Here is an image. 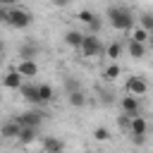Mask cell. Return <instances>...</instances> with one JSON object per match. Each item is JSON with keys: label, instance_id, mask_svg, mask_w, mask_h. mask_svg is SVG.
Segmentation results:
<instances>
[{"label": "cell", "instance_id": "cell-13", "mask_svg": "<svg viewBox=\"0 0 153 153\" xmlns=\"http://www.w3.org/2000/svg\"><path fill=\"white\" fill-rule=\"evenodd\" d=\"M38 50H41L38 43H31V41H29V43H24V45L19 48V60H36V57H38Z\"/></svg>", "mask_w": 153, "mask_h": 153}, {"label": "cell", "instance_id": "cell-26", "mask_svg": "<svg viewBox=\"0 0 153 153\" xmlns=\"http://www.w3.org/2000/svg\"><path fill=\"white\" fill-rule=\"evenodd\" d=\"M19 0H0V7H14Z\"/></svg>", "mask_w": 153, "mask_h": 153}, {"label": "cell", "instance_id": "cell-12", "mask_svg": "<svg viewBox=\"0 0 153 153\" xmlns=\"http://www.w3.org/2000/svg\"><path fill=\"white\" fill-rule=\"evenodd\" d=\"M24 81H22V76L14 72V69H10L5 76H2V86L5 88H10V91H19V86H22Z\"/></svg>", "mask_w": 153, "mask_h": 153}, {"label": "cell", "instance_id": "cell-28", "mask_svg": "<svg viewBox=\"0 0 153 153\" xmlns=\"http://www.w3.org/2000/svg\"><path fill=\"white\" fill-rule=\"evenodd\" d=\"M0 22H7V7H0Z\"/></svg>", "mask_w": 153, "mask_h": 153}, {"label": "cell", "instance_id": "cell-25", "mask_svg": "<svg viewBox=\"0 0 153 153\" xmlns=\"http://www.w3.org/2000/svg\"><path fill=\"white\" fill-rule=\"evenodd\" d=\"M93 17H96V14H93L91 10H81V12L76 14V19H79V22H84V24H88V22H91Z\"/></svg>", "mask_w": 153, "mask_h": 153}, {"label": "cell", "instance_id": "cell-10", "mask_svg": "<svg viewBox=\"0 0 153 153\" xmlns=\"http://www.w3.org/2000/svg\"><path fill=\"white\" fill-rule=\"evenodd\" d=\"M19 136V124L14 120H7L0 124V139H17Z\"/></svg>", "mask_w": 153, "mask_h": 153}, {"label": "cell", "instance_id": "cell-5", "mask_svg": "<svg viewBox=\"0 0 153 153\" xmlns=\"http://www.w3.org/2000/svg\"><path fill=\"white\" fill-rule=\"evenodd\" d=\"M124 88H127V96L143 98V96L148 93V81H146L143 76H129L127 84H124Z\"/></svg>", "mask_w": 153, "mask_h": 153}, {"label": "cell", "instance_id": "cell-32", "mask_svg": "<svg viewBox=\"0 0 153 153\" xmlns=\"http://www.w3.org/2000/svg\"><path fill=\"white\" fill-rule=\"evenodd\" d=\"M0 141H2V139H0Z\"/></svg>", "mask_w": 153, "mask_h": 153}, {"label": "cell", "instance_id": "cell-24", "mask_svg": "<svg viewBox=\"0 0 153 153\" xmlns=\"http://www.w3.org/2000/svg\"><path fill=\"white\" fill-rule=\"evenodd\" d=\"M86 26H88V33H96V36H98V31H100V26H103V22H100V17L96 14V17H93V19H91V22H88Z\"/></svg>", "mask_w": 153, "mask_h": 153}, {"label": "cell", "instance_id": "cell-20", "mask_svg": "<svg viewBox=\"0 0 153 153\" xmlns=\"http://www.w3.org/2000/svg\"><path fill=\"white\" fill-rule=\"evenodd\" d=\"M120 74H122V67H120L117 62H110V65L103 69V79H105V81H117Z\"/></svg>", "mask_w": 153, "mask_h": 153}, {"label": "cell", "instance_id": "cell-16", "mask_svg": "<svg viewBox=\"0 0 153 153\" xmlns=\"http://www.w3.org/2000/svg\"><path fill=\"white\" fill-rule=\"evenodd\" d=\"M36 93H38V103H41V105H43V103H50L53 96H55V91H53L50 84H36Z\"/></svg>", "mask_w": 153, "mask_h": 153}, {"label": "cell", "instance_id": "cell-31", "mask_svg": "<svg viewBox=\"0 0 153 153\" xmlns=\"http://www.w3.org/2000/svg\"><path fill=\"white\" fill-rule=\"evenodd\" d=\"M88 153H93V151H88Z\"/></svg>", "mask_w": 153, "mask_h": 153}, {"label": "cell", "instance_id": "cell-18", "mask_svg": "<svg viewBox=\"0 0 153 153\" xmlns=\"http://www.w3.org/2000/svg\"><path fill=\"white\" fill-rule=\"evenodd\" d=\"M127 53H129V57H134V60H143V57H146V45L129 41V43H127Z\"/></svg>", "mask_w": 153, "mask_h": 153}, {"label": "cell", "instance_id": "cell-7", "mask_svg": "<svg viewBox=\"0 0 153 153\" xmlns=\"http://www.w3.org/2000/svg\"><path fill=\"white\" fill-rule=\"evenodd\" d=\"M14 72H17L22 79H24V76H38V62H36V60H19Z\"/></svg>", "mask_w": 153, "mask_h": 153}, {"label": "cell", "instance_id": "cell-30", "mask_svg": "<svg viewBox=\"0 0 153 153\" xmlns=\"http://www.w3.org/2000/svg\"><path fill=\"white\" fill-rule=\"evenodd\" d=\"M0 62H2V53H0Z\"/></svg>", "mask_w": 153, "mask_h": 153}, {"label": "cell", "instance_id": "cell-19", "mask_svg": "<svg viewBox=\"0 0 153 153\" xmlns=\"http://www.w3.org/2000/svg\"><path fill=\"white\" fill-rule=\"evenodd\" d=\"M67 103H69L72 108H84V105H86V93H84L81 88H76V91H69V96H67Z\"/></svg>", "mask_w": 153, "mask_h": 153}, {"label": "cell", "instance_id": "cell-3", "mask_svg": "<svg viewBox=\"0 0 153 153\" xmlns=\"http://www.w3.org/2000/svg\"><path fill=\"white\" fill-rule=\"evenodd\" d=\"M103 43H100V38L96 36V33H84V38H81V45H79V50H81V55L84 57H88V60H96V57H100L103 55Z\"/></svg>", "mask_w": 153, "mask_h": 153}, {"label": "cell", "instance_id": "cell-27", "mask_svg": "<svg viewBox=\"0 0 153 153\" xmlns=\"http://www.w3.org/2000/svg\"><path fill=\"white\" fill-rule=\"evenodd\" d=\"M69 2H72V0H53V5H55V7H67Z\"/></svg>", "mask_w": 153, "mask_h": 153}, {"label": "cell", "instance_id": "cell-11", "mask_svg": "<svg viewBox=\"0 0 153 153\" xmlns=\"http://www.w3.org/2000/svg\"><path fill=\"white\" fill-rule=\"evenodd\" d=\"M122 50H124V45H122L120 41H112V43H108V45L103 48V55H105L110 62H117V57L122 55Z\"/></svg>", "mask_w": 153, "mask_h": 153}, {"label": "cell", "instance_id": "cell-21", "mask_svg": "<svg viewBox=\"0 0 153 153\" xmlns=\"http://www.w3.org/2000/svg\"><path fill=\"white\" fill-rule=\"evenodd\" d=\"M131 36H129V41H134V43H148V38H151V33L148 31H143L141 26H131V31H129Z\"/></svg>", "mask_w": 153, "mask_h": 153}, {"label": "cell", "instance_id": "cell-15", "mask_svg": "<svg viewBox=\"0 0 153 153\" xmlns=\"http://www.w3.org/2000/svg\"><path fill=\"white\" fill-rule=\"evenodd\" d=\"M19 93L24 96V100H29L33 105H41L38 103V93H36V84H22L19 86Z\"/></svg>", "mask_w": 153, "mask_h": 153}, {"label": "cell", "instance_id": "cell-29", "mask_svg": "<svg viewBox=\"0 0 153 153\" xmlns=\"http://www.w3.org/2000/svg\"><path fill=\"white\" fill-rule=\"evenodd\" d=\"M2 50H5V45H2V41H0V53H2Z\"/></svg>", "mask_w": 153, "mask_h": 153}, {"label": "cell", "instance_id": "cell-14", "mask_svg": "<svg viewBox=\"0 0 153 153\" xmlns=\"http://www.w3.org/2000/svg\"><path fill=\"white\" fill-rule=\"evenodd\" d=\"M19 143H24V146H29V143H33L36 139H38V129H33V127H19Z\"/></svg>", "mask_w": 153, "mask_h": 153}, {"label": "cell", "instance_id": "cell-9", "mask_svg": "<svg viewBox=\"0 0 153 153\" xmlns=\"http://www.w3.org/2000/svg\"><path fill=\"white\" fill-rule=\"evenodd\" d=\"M65 141L57 136H43V153H62Z\"/></svg>", "mask_w": 153, "mask_h": 153}, {"label": "cell", "instance_id": "cell-23", "mask_svg": "<svg viewBox=\"0 0 153 153\" xmlns=\"http://www.w3.org/2000/svg\"><path fill=\"white\" fill-rule=\"evenodd\" d=\"M93 139H96V141H110V129L96 127V129H93Z\"/></svg>", "mask_w": 153, "mask_h": 153}, {"label": "cell", "instance_id": "cell-17", "mask_svg": "<svg viewBox=\"0 0 153 153\" xmlns=\"http://www.w3.org/2000/svg\"><path fill=\"white\" fill-rule=\"evenodd\" d=\"M81 38H84V33H81V31H76V29H69V31L65 33V43H67L69 48H74V50H79Z\"/></svg>", "mask_w": 153, "mask_h": 153}, {"label": "cell", "instance_id": "cell-2", "mask_svg": "<svg viewBox=\"0 0 153 153\" xmlns=\"http://www.w3.org/2000/svg\"><path fill=\"white\" fill-rule=\"evenodd\" d=\"M31 22H33V14L29 10H24L19 5L7 7V22L5 24H10L12 29H26V26H31Z\"/></svg>", "mask_w": 153, "mask_h": 153}, {"label": "cell", "instance_id": "cell-22", "mask_svg": "<svg viewBox=\"0 0 153 153\" xmlns=\"http://www.w3.org/2000/svg\"><path fill=\"white\" fill-rule=\"evenodd\" d=\"M139 24H141L143 31L151 33V31H153V14H151V12H141V14H139Z\"/></svg>", "mask_w": 153, "mask_h": 153}, {"label": "cell", "instance_id": "cell-8", "mask_svg": "<svg viewBox=\"0 0 153 153\" xmlns=\"http://www.w3.org/2000/svg\"><path fill=\"white\" fill-rule=\"evenodd\" d=\"M129 134L131 136H146V131H148V122L141 117V115H136V117H129Z\"/></svg>", "mask_w": 153, "mask_h": 153}, {"label": "cell", "instance_id": "cell-6", "mask_svg": "<svg viewBox=\"0 0 153 153\" xmlns=\"http://www.w3.org/2000/svg\"><path fill=\"white\" fill-rule=\"evenodd\" d=\"M120 108L127 117H136L141 115V98H134V96H122L120 100Z\"/></svg>", "mask_w": 153, "mask_h": 153}, {"label": "cell", "instance_id": "cell-4", "mask_svg": "<svg viewBox=\"0 0 153 153\" xmlns=\"http://www.w3.org/2000/svg\"><path fill=\"white\" fill-rule=\"evenodd\" d=\"M19 127H33V129H38L41 124H43V120H45V112H41V110H26V112H22V115H14L12 117Z\"/></svg>", "mask_w": 153, "mask_h": 153}, {"label": "cell", "instance_id": "cell-1", "mask_svg": "<svg viewBox=\"0 0 153 153\" xmlns=\"http://www.w3.org/2000/svg\"><path fill=\"white\" fill-rule=\"evenodd\" d=\"M105 17H108V22H110V26L115 31H131L134 19H136L131 14V10L129 7H122V5H110L108 12H105Z\"/></svg>", "mask_w": 153, "mask_h": 153}]
</instances>
